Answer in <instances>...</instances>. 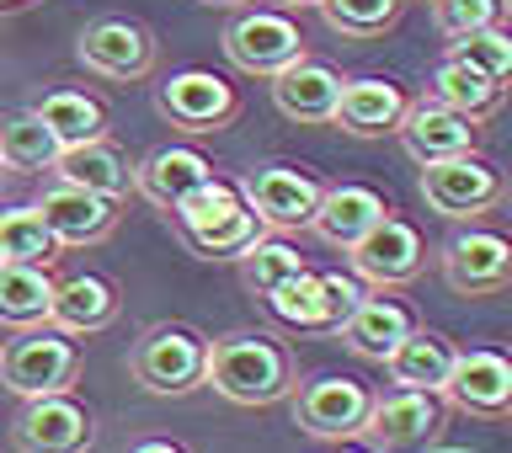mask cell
<instances>
[{
  "label": "cell",
  "mask_w": 512,
  "mask_h": 453,
  "mask_svg": "<svg viewBox=\"0 0 512 453\" xmlns=\"http://www.w3.org/2000/svg\"><path fill=\"white\" fill-rule=\"evenodd\" d=\"M395 134H400V144H406V155L416 160V166L475 150V118H464V112L443 107L438 96H427V102H406V112H400V123H395Z\"/></svg>",
  "instance_id": "obj_18"
},
{
  "label": "cell",
  "mask_w": 512,
  "mask_h": 453,
  "mask_svg": "<svg viewBox=\"0 0 512 453\" xmlns=\"http://www.w3.org/2000/svg\"><path fill=\"white\" fill-rule=\"evenodd\" d=\"M32 112H38L43 128H48L59 144H86V139H102V134H107V112H102V102H96V96H86V91H48Z\"/></svg>",
  "instance_id": "obj_29"
},
{
  "label": "cell",
  "mask_w": 512,
  "mask_h": 453,
  "mask_svg": "<svg viewBox=\"0 0 512 453\" xmlns=\"http://www.w3.org/2000/svg\"><path fill=\"white\" fill-rule=\"evenodd\" d=\"M320 16H326L331 32H342V38H384L395 22H400V6L406 0H315Z\"/></svg>",
  "instance_id": "obj_33"
},
{
  "label": "cell",
  "mask_w": 512,
  "mask_h": 453,
  "mask_svg": "<svg viewBox=\"0 0 512 453\" xmlns=\"http://www.w3.org/2000/svg\"><path fill=\"white\" fill-rule=\"evenodd\" d=\"M43 214V224L54 230L59 246H102V240L118 230L123 219V198H107V192L75 187V182H48L32 203Z\"/></svg>",
  "instance_id": "obj_12"
},
{
  "label": "cell",
  "mask_w": 512,
  "mask_h": 453,
  "mask_svg": "<svg viewBox=\"0 0 512 453\" xmlns=\"http://www.w3.org/2000/svg\"><path fill=\"white\" fill-rule=\"evenodd\" d=\"M411 326H416V315H411L400 299H384V288H379V294H358V304H352V310L342 315L336 336H342L347 352H358V358L379 363L384 352H390Z\"/></svg>",
  "instance_id": "obj_22"
},
{
  "label": "cell",
  "mask_w": 512,
  "mask_h": 453,
  "mask_svg": "<svg viewBox=\"0 0 512 453\" xmlns=\"http://www.w3.org/2000/svg\"><path fill=\"white\" fill-rule=\"evenodd\" d=\"M75 54L102 80H144L155 70V32L134 16H96L80 27Z\"/></svg>",
  "instance_id": "obj_11"
},
{
  "label": "cell",
  "mask_w": 512,
  "mask_h": 453,
  "mask_svg": "<svg viewBox=\"0 0 512 453\" xmlns=\"http://www.w3.org/2000/svg\"><path fill=\"white\" fill-rule=\"evenodd\" d=\"M48 171H54L59 182L107 192V198H128V192H134V166H128V155L118 144H107V134L86 139V144H59V155Z\"/></svg>",
  "instance_id": "obj_23"
},
{
  "label": "cell",
  "mask_w": 512,
  "mask_h": 453,
  "mask_svg": "<svg viewBox=\"0 0 512 453\" xmlns=\"http://www.w3.org/2000/svg\"><path fill=\"white\" fill-rule=\"evenodd\" d=\"M219 43H224V59L246 75H272V70H283L288 59L304 54V32H299L294 16H283V11L230 16V27H224Z\"/></svg>",
  "instance_id": "obj_15"
},
{
  "label": "cell",
  "mask_w": 512,
  "mask_h": 453,
  "mask_svg": "<svg viewBox=\"0 0 512 453\" xmlns=\"http://www.w3.org/2000/svg\"><path fill=\"white\" fill-rule=\"evenodd\" d=\"M208 176H214V160L203 150H192V144H160V150H150L134 166V192L150 198L160 214H171V208H182V198H192Z\"/></svg>",
  "instance_id": "obj_20"
},
{
  "label": "cell",
  "mask_w": 512,
  "mask_h": 453,
  "mask_svg": "<svg viewBox=\"0 0 512 453\" xmlns=\"http://www.w3.org/2000/svg\"><path fill=\"white\" fill-rule=\"evenodd\" d=\"M278 6H315V0H278Z\"/></svg>",
  "instance_id": "obj_37"
},
{
  "label": "cell",
  "mask_w": 512,
  "mask_h": 453,
  "mask_svg": "<svg viewBox=\"0 0 512 453\" xmlns=\"http://www.w3.org/2000/svg\"><path fill=\"white\" fill-rule=\"evenodd\" d=\"M422 198H427L432 214H443V219H480L507 198V176L496 171L491 160H480L475 150H464V155H448V160H427L422 166Z\"/></svg>",
  "instance_id": "obj_5"
},
{
  "label": "cell",
  "mask_w": 512,
  "mask_h": 453,
  "mask_svg": "<svg viewBox=\"0 0 512 453\" xmlns=\"http://www.w3.org/2000/svg\"><path fill=\"white\" fill-rule=\"evenodd\" d=\"M368 400H374L368 384L347 379V374H320L294 395V422L315 443H352L363 432Z\"/></svg>",
  "instance_id": "obj_9"
},
{
  "label": "cell",
  "mask_w": 512,
  "mask_h": 453,
  "mask_svg": "<svg viewBox=\"0 0 512 453\" xmlns=\"http://www.w3.org/2000/svg\"><path fill=\"white\" fill-rule=\"evenodd\" d=\"M432 96H438L443 107L464 112V118L486 123L491 112L502 107V80L480 75V70H470V64H459V59H443L438 75H432Z\"/></svg>",
  "instance_id": "obj_28"
},
{
  "label": "cell",
  "mask_w": 512,
  "mask_h": 453,
  "mask_svg": "<svg viewBox=\"0 0 512 453\" xmlns=\"http://www.w3.org/2000/svg\"><path fill=\"white\" fill-rule=\"evenodd\" d=\"M75 374H80V347L59 326H27L16 342L0 347V384L22 400L70 390Z\"/></svg>",
  "instance_id": "obj_4"
},
{
  "label": "cell",
  "mask_w": 512,
  "mask_h": 453,
  "mask_svg": "<svg viewBox=\"0 0 512 453\" xmlns=\"http://www.w3.org/2000/svg\"><path fill=\"white\" fill-rule=\"evenodd\" d=\"M203 384L230 406H278L294 395V352L267 331H230L208 342Z\"/></svg>",
  "instance_id": "obj_1"
},
{
  "label": "cell",
  "mask_w": 512,
  "mask_h": 453,
  "mask_svg": "<svg viewBox=\"0 0 512 453\" xmlns=\"http://www.w3.org/2000/svg\"><path fill=\"white\" fill-rule=\"evenodd\" d=\"M134 448H139V453H166V448L176 453V443H166V438H150V443H134Z\"/></svg>",
  "instance_id": "obj_36"
},
{
  "label": "cell",
  "mask_w": 512,
  "mask_h": 453,
  "mask_svg": "<svg viewBox=\"0 0 512 453\" xmlns=\"http://www.w3.org/2000/svg\"><path fill=\"white\" fill-rule=\"evenodd\" d=\"M6 6H27V0H0V11H6Z\"/></svg>",
  "instance_id": "obj_39"
},
{
  "label": "cell",
  "mask_w": 512,
  "mask_h": 453,
  "mask_svg": "<svg viewBox=\"0 0 512 453\" xmlns=\"http://www.w3.org/2000/svg\"><path fill=\"white\" fill-rule=\"evenodd\" d=\"M48 304H54V278L38 262H0V326L27 331L48 326Z\"/></svg>",
  "instance_id": "obj_27"
},
{
  "label": "cell",
  "mask_w": 512,
  "mask_h": 453,
  "mask_svg": "<svg viewBox=\"0 0 512 453\" xmlns=\"http://www.w3.org/2000/svg\"><path fill=\"white\" fill-rule=\"evenodd\" d=\"M59 251L64 246L54 240V230L43 224V214L32 203L0 214V262H38V267H48Z\"/></svg>",
  "instance_id": "obj_30"
},
{
  "label": "cell",
  "mask_w": 512,
  "mask_h": 453,
  "mask_svg": "<svg viewBox=\"0 0 512 453\" xmlns=\"http://www.w3.org/2000/svg\"><path fill=\"white\" fill-rule=\"evenodd\" d=\"M272 107L283 112L288 123H331L336 96H342V75L331 64H320L310 54L288 59L283 70H272Z\"/></svg>",
  "instance_id": "obj_19"
},
{
  "label": "cell",
  "mask_w": 512,
  "mask_h": 453,
  "mask_svg": "<svg viewBox=\"0 0 512 453\" xmlns=\"http://www.w3.org/2000/svg\"><path fill=\"white\" fill-rule=\"evenodd\" d=\"M118 320V288L96 272H75V278L54 283V304H48V326L70 336H96Z\"/></svg>",
  "instance_id": "obj_24"
},
{
  "label": "cell",
  "mask_w": 512,
  "mask_h": 453,
  "mask_svg": "<svg viewBox=\"0 0 512 453\" xmlns=\"http://www.w3.org/2000/svg\"><path fill=\"white\" fill-rule=\"evenodd\" d=\"M448 59L470 64V70L491 75V80H507V75H512V38L502 32V22L475 27V32H459V38L448 43Z\"/></svg>",
  "instance_id": "obj_34"
},
{
  "label": "cell",
  "mask_w": 512,
  "mask_h": 453,
  "mask_svg": "<svg viewBox=\"0 0 512 453\" xmlns=\"http://www.w3.org/2000/svg\"><path fill=\"white\" fill-rule=\"evenodd\" d=\"M384 192L374 187H363V182H342V187H320V203H315V214H310V230L326 240V246H352L368 224H374L384 214Z\"/></svg>",
  "instance_id": "obj_25"
},
{
  "label": "cell",
  "mask_w": 512,
  "mask_h": 453,
  "mask_svg": "<svg viewBox=\"0 0 512 453\" xmlns=\"http://www.w3.org/2000/svg\"><path fill=\"white\" fill-rule=\"evenodd\" d=\"M59 155V139L43 128L38 112H16L0 123V166L11 171H48Z\"/></svg>",
  "instance_id": "obj_31"
},
{
  "label": "cell",
  "mask_w": 512,
  "mask_h": 453,
  "mask_svg": "<svg viewBox=\"0 0 512 453\" xmlns=\"http://www.w3.org/2000/svg\"><path fill=\"white\" fill-rule=\"evenodd\" d=\"M358 278H342V272H315V267H304L294 272L288 283H278L267 299V310L283 320V326H294V331H336L342 326V315L358 304Z\"/></svg>",
  "instance_id": "obj_7"
},
{
  "label": "cell",
  "mask_w": 512,
  "mask_h": 453,
  "mask_svg": "<svg viewBox=\"0 0 512 453\" xmlns=\"http://www.w3.org/2000/svg\"><path fill=\"white\" fill-rule=\"evenodd\" d=\"M203 6H235V0H203Z\"/></svg>",
  "instance_id": "obj_38"
},
{
  "label": "cell",
  "mask_w": 512,
  "mask_h": 453,
  "mask_svg": "<svg viewBox=\"0 0 512 453\" xmlns=\"http://www.w3.org/2000/svg\"><path fill=\"white\" fill-rule=\"evenodd\" d=\"M400 112H406V91L384 75H358V80H342V96H336V112L331 123L352 139H379V134H395Z\"/></svg>",
  "instance_id": "obj_21"
},
{
  "label": "cell",
  "mask_w": 512,
  "mask_h": 453,
  "mask_svg": "<svg viewBox=\"0 0 512 453\" xmlns=\"http://www.w3.org/2000/svg\"><path fill=\"white\" fill-rule=\"evenodd\" d=\"M347 262H352V272H358L363 283L400 288V283L422 278L427 246H422V235H416V224H406L400 214H390V208H384V214L347 246Z\"/></svg>",
  "instance_id": "obj_6"
},
{
  "label": "cell",
  "mask_w": 512,
  "mask_h": 453,
  "mask_svg": "<svg viewBox=\"0 0 512 453\" xmlns=\"http://www.w3.org/2000/svg\"><path fill=\"white\" fill-rule=\"evenodd\" d=\"M235 262H240V278H246L251 294H272L278 283H288L294 272L310 267L299 256V246H288V240H278V235H256L251 246L235 256Z\"/></svg>",
  "instance_id": "obj_32"
},
{
  "label": "cell",
  "mask_w": 512,
  "mask_h": 453,
  "mask_svg": "<svg viewBox=\"0 0 512 453\" xmlns=\"http://www.w3.org/2000/svg\"><path fill=\"white\" fill-rule=\"evenodd\" d=\"M203 358H208V336L176 326V320H160V326L139 331L134 352H128V374L150 395H192L203 390Z\"/></svg>",
  "instance_id": "obj_3"
},
{
  "label": "cell",
  "mask_w": 512,
  "mask_h": 453,
  "mask_svg": "<svg viewBox=\"0 0 512 453\" xmlns=\"http://www.w3.org/2000/svg\"><path fill=\"white\" fill-rule=\"evenodd\" d=\"M171 219H176L182 246L208 256V262H235V256L262 235V219L251 214L246 198H240V187L219 182V176H208L192 198H182V208H171Z\"/></svg>",
  "instance_id": "obj_2"
},
{
  "label": "cell",
  "mask_w": 512,
  "mask_h": 453,
  "mask_svg": "<svg viewBox=\"0 0 512 453\" xmlns=\"http://www.w3.org/2000/svg\"><path fill=\"white\" fill-rule=\"evenodd\" d=\"M438 395L448 400V406H459L464 416L502 422V416L512 411V363L491 347H470V352L454 347V363H448Z\"/></svg>",
  "instance_id": "obj_13"
},
{
  "label": "cell",
  "mask_w": 512,
  "mask_h": 453,
  "mask_svg": "<svg viewBox=\"0 0 512 453\" xmlns=\"http://www.w3.org/2000/svg\"><path fill=\"white\" fill-rule=\"evenodd\" d=\"M160 118H171L182 134H219L240 118V96L214 70H176L166 86H155Z\"/></svg>",
  "instance_id": "obj_10"
},
{
  "label": "cell",
  "mask_w": 512,
  "mask_h": 453,
  "mask_svg": "<svg viewBox=\"0 0 512 453\" xmlns=\"http://www.w3.org/2000/svg\"><path fill=\"white\" fill-rule=\"evenodd\" d=\"M427 6H432V22H438L443 38H459V32L502 22L507 0H427Z\"/></svg>",
  "instance_id": "obj_35"
},
{
  "label": "cell",
  "mask_w": 512,
  "mask_h": 453,
  "mask_svg": "<svg viewBox=\"0 0 512 453\" xmlns=\"http://www.w3.org/2000/svg\"><path fill=\"white\" fill-rule=\"evenodd\" d=\"M438 267H443V283L454 288V294H470V299L502 294L512 283V246H507V235H496V230H459L443 246Z\"/></svg>",
  "instance_id": "obj_16"
},
{
  "label": "cell",
  "mask_w": 512,
  "mask_h": 453,
  "mask_svg": "<svg viewBox=\"0 0 512 453\" xmlns=\"http://www.w3.org/2000/svg\"><path fill=\"white\" fill-rule=\"evenodd\" d=\"M358 438L368 448H427L443 438V395L438 390H406L395 384L390 395H374L368 400V416H363V432Z\"/></svg>",
  "instance_id": "obj_8"
},
{
  "label": "cell",
  "mask_w": 512,
  "mask_h": 453,
  "mask_svg": "<svg viewBox=\"0 0 512 453\" xmlns=\"http://www.w3.org/2000/svg\"><path fill=\"white\" fill-rule=\"evenodd\" d=\"M379 363H384V374H390V384H406V390H443V374H448V363H454V342L438 331H427V326H411Z\"/></svg>",
  "instance_id": "obj_26"
},
{
  "label": "cell",
  "mask_w": 512,
  "mask_h": 453,
  "mask_svg": "<svg viewBox=\"0 0 512 453\" xmlns=\"http://www.w3.org/2000/svg\"><path fill=\"white\" fill-rule=\"evenodd\" d=\"M11 443L22 453H75V448L91 443V411L80 406L70 390L32 395L27 411L16 416V427H11Z\"/></svg>",
  "instance_id": "obj_17"
},
{
  "label": "cell",
  "mask_w": 512,
  "mask_h": 453,
  "mask_svg": "<svg viewBox=\"0 0 512 453\" xmlns=\"http://www.w3.org/2000/svg\"><path fill=\"white\" fill-rule=\"evenodd\" d=\"M240 198L262 219V230H310V214L320 203V182L299 166H256L240 176Z\"/></svg>",
  "instance_id": "obj_14"
}]
</instances>
